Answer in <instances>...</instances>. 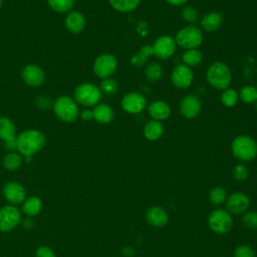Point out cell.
I'll list each match as a JSON object with an SVG mask.
<instances>
[{
    "label": "cell",
    "mask_w": 257,
    "mask_h": 257,
    "mask_svg": "<svg viewBox=\"0 0 257 257\" xmlns=\"http://www.w3.org/2000/svg\"><path fill=\"white\" fill-rule=\"evenodd\" d=\"M4 146L7 150L13 152L14 150L17 149V145H16V138L13 139V140H10V141H6L4 142Z\"/></svg>",
    "instance_id": "42"
},
{
    "label": "cell",
    "mask_w": 257,
    "mask_h": 257,
    "mask_svg": "<svg viewBox=\"0 0 257 257\" xmlns=\"http://www.w3.org/2000/svg\"><path fill=\"white\" fill-rule=\"evenodd\" d=\"M79 114H80L81 119L86 120V121L93 118V112H92V110H90V109H88V108L83 109Z\"/></svg>",
    "instance_id": "41"
},
{
    "label": "cell",
    "mask_w": 257,
    "mask_h": 257,
    "mask_svg": "<svg viewBox=\"0 0 257 257\" xmlns=\"http://www.w3.org/2000/svg\"><path fill=\"white\" fill-rule=\"evenodd\" d=\"M206 76L210 85L221 90L227 89L232 80V75L229 67L221 61H216L212 63L207 69Z\"/></svg>",
    "instance_id": "3"
},
{
    "label": "cell",
    "mask_w": 257,
    "mask_h": 257,
    "mask_svg": "<svg viewBox=\"0 0 257 257\" xmlns=\"http://www.w3.org/2000/svg\"><path fill=\"white\" fill-rule=\"evenodd\" d=\"M122 253H123L125 256L131 257V256H133V255L135 254V251H134L131 247H124V248H122Z\"/></svg>",
    "instance_id": "43"
},
{
    "label": "cell",
    "mask_w": 257,
    "mask_h": 257,
    "mask_svg": "<svg viewBox=\"0 0 257 257\" xmlns=\"http://www.w3.org/2000/svg\"><path fill=\"white\" fill-rule=\"evenodd\" d=\"M75 0H47L49 7L58 13H68L71 11Z\"/></svg>",
    "instance_id": "29"
},
{
    "label": "cell",
    "mask_w": 257,
    "mask_h": 257,
    "mask_svg": "<svg viewBox=\"0 0 257 257\" xmlns=\"http://www.w3.org/2000/svg\"><path fill=\"white\" fill-rule=\"evenodd\" d=\"M233 176L238 181H243L248 177V169L245 165L239 164L233 169Z\"/></svg>",
    "instance_id": "36"
},
{
    "label": "cell",
    "mask_w": 257,
    "mask_h": 257,
    "mask_svg": "<svg viewBox=\"0 0 257 257\" xmlns=\"http://www.w3.org/2000/svg\"><path fill=\"white\" fill-rule=\"evenodd\" d=\"M64 24L66 29L71 33H79L81 32L86 24V20L84 15L77 10H71L67 13Z\"/></svg>",
    "instance_id": "16"
},
{
    "label": "cell",
    "mask_w": 257,
    "mask_h": 257,
    "mask_svg": "<svg viewBox=\"0 0 257 257\" xmlns=\"http://www.w3.org/2000/svg\"><path fill=\"white\" fill-rule=\"evenodd\" d=\"M1 5H2V0H0V7H1Z\"/></svg>",
    "instance_id": "45"
},
{
    "label": "cell",
    "mask_w": 257,
    "mask_h": 257,
    "mask_svg": "<svg viewBox=\"0 0 257 257\" xmlns=\"http://www.w3.org/2000/svg\"><path fill=\"white\" fill-rule=\"evenodd\" d=\"M21 78L22 80L31 87H38L42 85L44 82V72L43 70L36 64H27L21 70Z\"/></svg>",
    "instance_id": "12"
},
{
    "label": "cell",
    "mask_w": 257,
    "mask_h": 257,
    "mask_svg": "<svg viewBox=\"0 0 257 257\" xmlns=\"http://www.w3.org/2000/svg\"><path fill=\"white\" fill-rule=\"evenodd\" d=\"M93 112V119H95L100 124H107L109 123L114 116L113 109L108 104H97L92 109Z\"/></svg>",
    "instance_id": "20"
},
{
    "label": "cell",
    "mask_w": 257,
    "mask_h": 257,
    "mask_svg": "<svg viewBox=\"0 0 257 257\" xmlns=\"http://www.w3.org/2000/svg\"><path fill=\"white\" fill-rule=\"evenodd\" d=\"M145 76L148 81L156 82L163 76V68L157 62H151L145 69Z\"/></svg>",
    "instance_id": "27"
},
{
    "label": "cell",
    "mask_w": 257,
    "mask_h": 257,
    "mask_svg": "<svg viewBox=\"0 0 257 257\" xmlns=\"http://www.w3.org/2000/svg\"><path fill=\"white\" fill-rule=\"evenodd\" d=\"M42 208V202L37 197H30L26 199L22 206V211L27 216H35L37 215Z\"/></svg>",
    "instance_id": "24"
},
{
    "label": "cell",
    "mask_w": 257,
    "mask_h": 257,
    "mask_svg": "<svg viewBox=\"0 0 257 257\" xmlns=\"http://www.w3.org/2000/svg\"><path fill=\"white\" fill-rule=\"evenodd\" d=\"M244 225L248 228L255 229L257 228V212H249L245 214L242 218Z\"/></svg>",
    "instance_id": "37"
},
{
    "label": "cell",
    "mask_w": 257,
    "mask_h": 257,
    "mask_svg": "<svg viewBox=\"0 0 257 257\" xmlns=\"http://www.w3.org/2000/svg\"><path fill=\"white\" fill-rule=\"evenodd\" d=\"M52 109L55 116L63 122H73L79 116L77 102L67 95L59 96L53 103Z\"/></svg>",
    "instance_id": "2"
},
{
    "label": "cell",
    "mask_w": 257,
    "mask_h": 257,
    "mask_svg": "<svg viewBox=\"0 0 257 257\" xmlns=\"http://www.w3.org/2000/svg\"><path fill=\"white\" fill-rule=\"evenodd\" d=\"M176 41L170 35H162L158 37L153 45V54L160 59H167L171 57L176 50Z\"/></svg>",
    "instance_id": "9"
},
{
    "label": "cell",
    "mask_w": 257,
    "mask_h": 257,
    "mask_svg": "<svg viewBox=\"0 0 257 257\" xmlns=\"http://www.w3.org/2000/svg\"><path fill=\"white\" fill-rule=\"evenodd\" d=\"M232 223L233 222L230 214L222 209L215 210L209 217L210 228L218 234L227 233L231 229Z\"/></svg>",
    "instance_id": "8"
},
{
    "label": "cell",
    "mask_w": 257,
    "mask_h": 257,
    "mask_svg": "<svg viewBox=\"0 0 257 257\" xmlns=\"http://www.w3.org/2000/svg\"><path fill=\"white\" fill-rule=\"evenodd\" d=\"M99 89L101 90V92H104L105 94L112 95V94L116 93V91L118 90V85L114 79L108 77V78L102 79Z\"/></svg>",
    "instance_id": "33"
},
{
    "label": "cell",
    "mask_w": 257,
    "mask_h": 257,
    "mask_svg": "<svg viewBox=\"0 0 257 257\" xmlns=\"http://www.w3.org/2000/svg\"><path fill=\"white\" fill-rule=\"evenodd\" d=\"M180 111L182 115L188 119L197 117L201 111L200 99L194 94L184 96L180 102Z\"/></svg>",
    "instance_id": "14"
},
{
    "label": "cell",
    "mask_w": 257,
    "mask_h": 257,
    "mask_svg": "<svg viewBox=\"0 0 257 257\" xmlns=\"http://www.w3.org/2000/svg\"><path fill=\"white\" fill-rule=\"evenodd\" d=\"M223 23V16L217 11H212L203 16L201 20V26L208 32L216 31L221 27Z\"/></svg>",
    "instance_id": "19"
},
{
    "label": "cell",
    "mask_w": 257,
    "mask_h": 257,
    "mask_svg": "<svg viewBox=\"0 0 257 257\" xmlns=\"http://www.w3.org/2000/svg\"><path fill=\"white\" fill-rule=\"evenodd\" d=\"M166 1L170 4H172V5H175V6H179V5H182V4L187 2V0H166Z\"/></svg>",
    "instance_id": "44"
},
{
    "label": "cell",
    "mask_w": 257,
    "mask_h": 257,
    "mask_svg": "<svg viewBox=\"0 0 257 257\" xmlns=\"http://www.w3.org/2000/svg\"><path fill=\"white\" fill-rule=\"evenodd\" d=\"M16 138V127L14 122L8 117H0V139L4 142Z\"/></svg>",
    "instance_id": "23"
},
{
    "label": "cell",
    "mask_w": 257,
    "mask_h": 257,
    "mask_svg": "<svg viewBox=\"0 0 257 257\" xmlns=\"http://www.w3.org/2000/svg\"><path fill=\"white\" fill-rule=\"evenodd\" d=\"M147 220L152 226L162 227L167 224L168 215L162 208L152 207L147 212Z\"/></svg>",
    "instance_id": "21"
},
{
    "label": "cell",
    "mask_w": 257,
    "mask_h": 257,
    "mask_svg": "<svg viewBox=\"0 0 257 257\" xmlns=\"http://www.w3.org/2000/svg\"><path fill=\"white\" fill-rule=\"evenodd\" d=\"M250 205L249 198L241 192L234 193L230 196L227 202V208L234 214H240L248 209Z\"/></svg>",
    "instance_id": "17"
},
{
    "label": "cell",
    "mask_w": 257,
    "mask_h": 257,
    "mask_svg": "<svg viewBox=\"0 0 257 257\" xmlns=\"http://www.w3.org/2000/svg\"><path fill=\"white\" fill-rule=\"evenodd\" d=\"M21 214L14 206H5L0 209V231L9 232L20 222Z\"/></svg>",
    "instance_id": "10"
},
{
    "label": "cell",
    "mask_w": 257,
    "mask_h": 257,
    "mask_svg": "<svg viewBox=\"0 0 257 257\" xmlns=\"http://www.w3.org/2000/svg\"><path fill=\"white\" fill-rule=\"evenodd\" d=\"M73 99L83 106H94L101 98V90L93 83L83 82L78 84L73 92Z\"/></svg>",
    "instance_id": "4"
},
{
    "label": "cell",
    "mask_w": 257,
    "mask_h": 257,
    "mask_svg": "<svg viewBox=\"0 0 257 257\" xmlns=\"http://www.w3.org/2000/svg\"><path fill=\"white\" fill-rule=\"evenodd\" d=\"M117 68V60L109 53L100 54L93 62V71L99 78H108Z\"/></svg>",
    "instance_id": "7"
},
{
    "label": "cell",
    "mask_w": 257,
    "mask_h": 257,
    "mask_svg": "<svg viewBox=\"0 0 257 257\" xmlns=\"http://www.w3.org/2000/svg\"><path fill=\"white\" fill-rule=\"evenodd\" d=\"M50 99L46 96H39L36 98V105L40 109H47L50 106Z\"/></svg>",
    "instance_id": "40"
},
{
    "label": "cell",
    "mask_w": 257,
    "mask_h": 257,
    "mask_svg": "<svg viewBox=\"0 0 257 257\" xmlns=\"http://www.w3.org/2000/svg\"><path fill=\"white\" fill-rule=\"evenodd\" d=\"M176 44L185 49H195L203 41V33L196 26H185L180 29L175 37Z\"/></svg>",
    "instance_id": "6"
},
{
    "label": "cell",
    "mask_w": 257,
    "mask_h": 257,
    "mask_svg": "<svg viewBox=\"0 0 257 257\" xmlns=\"http://www.w3.org/2000/svg\"><path fill=\"white\" fill-rule=\"evenodd\" d=\"M35 257H55V254L50 248L42 246L36 250Z\"/></svg>",
    "instance_id": "39"
},
{
    "label": "cell",
    "mask_w": 257,
    "mask_h": 257,
    "mask_svg": "<svg viewBox=\"0 0 257 257\" xmlns=\"http://www.w3.org/2000/svg\"><path fill=\"white\" fill-rule=\"evenodd\" d=\"M18 152L24 157H32L43 149L45 145V136L38 130L29 128L21 132L16 137Z\"/></svg>",
    "instance_id": "1"
},
{
    "label": "cell",
    "mask_w": 257,
    "mask_h": 257,
    "mask_svg": "<svg viewBox=\"0 0 257 257\" xmlns=\"http://www.w3.org/2000/svg\"><path fill=\"white\" fill-rule=\"evenodd\" d=\"M153 55V49L152 46L150 45H144L140 51H138L136 54H134L131 58V64L134 66H142L146 61L149 56Z\"/></svg>",
    "instance_id": "26"
},
{
    "label": "cell",
    "mask_w": 257,
    "mask_h": 257,
    "mask_svg": "<svg viewBox=\"0 0 257 257\" xmlns=\"http://www.w3.org/2000/svg\"><path fill=\"white\" fill-rule=\"evenodd\" d=\"M203 59V55L200 50L197 48L195 49H187L182 54V60L185 65L187 66H196L199 63H201Z\"/></svg>",
    "instance_id": "25"
},
{
    "label": "cell",
    "mask_w": 257,
    "mask_h": 257,
    "mask_svg": "<svg viewBox=\"0 0 257 257\" xmlns=\"http://www.w3.org/2000/svg\"><path fill=\"white\" fill-rule=\"evenodd\" d=\"M193 78L194 74L192 69L185 64L177 65L171 74V80L173 84L180 89L189 87L193 82Z\"/></svg>",
    "instance_id": "11"
},
{
    "label": "cell",
    "mask_w": 257,
    "mask_h": 257,
    "mask_svg": "<svg viewBox=\"0 0 257 257\" xmlns=\"http://www.w3.org/2000/svg\"><path fill=\"white\" fill-rule=\"evenodd\" d=\"M221 101L227 107H233L238 102V93L235 89L227 88L221 94Z\"/></svg>",
    "instance_id": "31"
},
{
    "label": "cell",
    "mask_w": 257,
    "mask_h": 257,
    "mask_svg": "<svg viewBox=\"0 0 257 257\" xmlns=\"http://www.w3.org/2000/svg\"><path fill=\"white\" fill-rule=\"evenodd\" d=\"M256 109H257V101H256Z\"/></svg>",
    "instance_id": "46"
},
{
    "label": "cell",
    "mask_w": 257,
    "mask_h": 257,
    "mask_svg": "<svg viewBox=\"0 0 257 257\" xmlns=\"http://www.w3.org/2000/svg\"><path fill=\"white\" fill-rule=\"evenodd\" d=\"M164 133L163 124L158 120H151L144 127V136L149 141H156L162 137Z\"/></svg>",
    "instance_id": "22"
},
{
    "label": "cell",
    "mask_w": 257,
    "mask_h": 257,
    "mask_svg": "<svg viewBox=\"0 0 257 257\" xmlns=\"http://www.w3.org/2000/svg\"><path fill=\"white\" fill-rule=\"evenodd\" d=\"M5 199L11 204H20L25 200L26 192L22 185L17 182H8L3 188Z\"/></svg>",
    "instance_id": "15"
},
{
    "label": "cell",
    "mask_w": 257,
    "mask_h": 257,
    "mask_svg": "<svg viewBox=\"0 0 257 257\" xmlns=\"http://www.w3.org/2000/svg\"><path fill=\"white\" fill-rule=\"evenodd\" d=\"M149 114L154 120H164L167 119L171 114V108L169 104L163 100L153 101L148 107Z\"/></svg>",
    "instance_id": "18"
},
{
    "label": "cell",
    "mask_w": 257,
    "mask_h": 257,
    "mask_svg": "<svg viewBox=\"0 0 257 257\" xmlns=\"http://www.w3.org/2000/svg\"><path fill=\"white\" fill-rule=\"evenodd\" d=\"M235 257H255V253L250 246L242 245L236 249Z\"/></svg>",
    "instance_id": "38"
},
{
    "label": "cell",
    "mask_w": 257,
    "mask_h": 257,
    "mask_svg": "<svg viewBox=\"0 0 257 257\" xmlns=\"http://www.w3.org/2000/svg\"><path fill=\"white\" fill-rule=\"evenodd\" d=\"M110 5L119 12H130L138 7L141 0H108Z\"/></svg>",
    "instance_id": "30"
},
{
    "label": "cell",
    "mask_w": 257,
    "mask_h": 257,
    "mask_svg": "<svg viewBox=\"0 0 257 257\" xmlns=\"http://www.w3.org/2000/svg\"><path fill=\"white\" fill-rule=\"evenodd\" d=\"M147 106V100L143 94L138 92H128L121 99V107L128 113H139Z\"/></svg>",
    "instance_id": "13"
},
{
    "label": "cell",
    "mask_w": 257,
    "mask_h": 257,
    "mask_svg": "<svg viewBox=\"0 0 257 257\" xmlns=\"http://www.w3.org/2000/svg\"><path fill=\"white\" fill-rule=\"evenodd\" d=\"M232 152L239 160L251 161L257 155V143L249 136H238L232 142Z\"/></svg>",
    "instance_id": "5"
},
{
    "label": "cell",
    "mask_w": 257,
    "mask_h": 257,
    "mask_svg": "<svg viewBox=\"0 0 257 257\" xmlns=\"http://www.w3.org/2000/svg\"><path fill=\"white\" fill-rule=\"evenodd\" d=\"M182 17L189 23H195L198 19V12L194 7L187 5L182 9Z\"/></svg>",
    "instance_id": "35"
},
{
    "label": "cell",
    "mask_w": 257,
    "mask_h": 257,
    "mask_svg": "<svg viewBox=\"0 0 257 257\" xmlns=\"http://www.w3.org/2000/svg\"><path fill=\"white\" fill-rule=\"evenodd\" d=\"M22 163V158L20 154L15 152H10L5 155L3 158V166L8 171H15L17 170Z\"/></svg>",
    "instance_id": "28"
},
{
    "label": "cell",
    "mask_w": 257,
    "mask_h": 257,
    "mask_svg": "<svg viewBox=\"0 0 257 257\" xmlns=\"http://www.w3.org/2000/svg\"><path fill=\"white\" fill-rule=\"evenodd\" d=\"M210 200L213 204L219 205L226 200V192L220 187H216L210 192Z\"/></svg>",
    "instance_id": "34"
},
{
    "label": "cell",
    "mask_w": 257,
    "mask_h": 257,
    "mask_svg": "<svg viewBox=\"0 0 257 257\" xmlns=\"http://www.w3.org/2000/svg\"><path fill=\"white\" fill-rule=\"evenodd\" d=\"M240 98L245 103H253L257 101V88L251 85L242 87L240 91Z\"/></svg>",
    "instance_id": "32"
}]
</instances>
